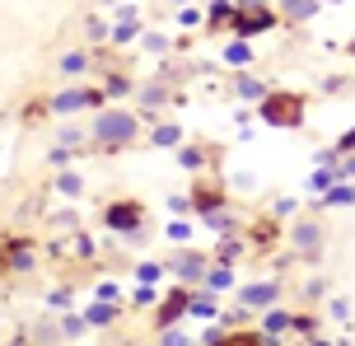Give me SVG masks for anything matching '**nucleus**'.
<instances>
[{
	"label": "nucleus",
	"instance_id": "obj_1",
	"mask_svg": "<svg viewBox=\"0 0 355 346\" xmlns=\"http://www.w3.org/2000/svg\"><path fill=\"white\" fill-rule=\"evenodd\" d=\"M89 131H94V141H98L103 150H126L131 141H136V131H141V122H136L131 112L112 108V112H98Z\"/></svg>",
	"mask_w": 355,
	"mask_h": 346
},
{
	"label": "nucleus",
	"instance_id": "obj_2",
	"mask_svg": "<svg viewBox=\"0 0 355 346\" xmlns=\"http://www.w3.org/2000/svg\"><path fill=\"white\" fill-rule=\"evenodd\" d=\"M262 117L271 122V127H300V122H304V98H300V94H271V89H266Z\"/></svg>",
	"mask_w": 355,
	"mask_h": 346
},
{
	"label": "nucleus",
	"instance_id": "obj_3",
	"mask_svg": "<svg viewBox=\"0 0 355 346\" xmlns=\"http://www.w3.org/2000/svg\"><path fill=\"white\" fill-rule=\"evenodd\" d=\"M103 225L117 230V234H136V230H145V206L141 201H107L103 206Z\"/></svg>",
	"mask_w": 355,
	"mask_h": 346
},
{
	"label": "nucleus",
	"instance_id": "obj_4",
	"mask_svg": "<svg viewBox=\"0 0 355 346\" xmlns=\"http://www.w3.org/2000/svg\"><path fill=\"white\" fill-rule=\"evenodd\" d=\"M271 24H276V10H266V5H257V10H252V5H239V10H234V33L239 37L266 33Z\"/></svg>",
	"mask_w": 355,
	"mask_h": 346
},
{
	"label": "nucleus",
	"instance_id": "obj_5",
	"mask_svg": "<svg viewBox=\"0 0 355 346\" xmlns=\"http://www.w3.org/2000/svg\"><path fill=\"white\" fill-rule=\"evenodd\" d=\"M276 300H281V281H262V286H243V291H239L243 313H266Z\"/></svg>",
	"mask_w": 355,
	"mask_h": 346
},
{
	"label": "nucleus",
	"instance_id": "obj_6",
	"mask_svg": "<svg viewBox=\"0 0 355 346\" xmlns=\"http://www.w3.org/2000/svg\"><path fill=\"white\" fill-rule=\"evenodd\" d=\"M168 272H173L182 286H196V281H206V257L201 253H178L173 262H168Z\"/></svg>",
	"mask_w": 355,
	"mask_h": 346
},
{
	"label": "nucleus",
	"instance_id": "obj_7",
	"mask_svg": "<svg viewBox=\"0 0 355 346\" xmlns=\"http://www.w3.org/2000/svg\"><path fill=\"white\" fill-rule=\"evenodd\" d=\"M98 98H103V94H98V89H61V94H56V98H52V112H61V117H66V112L94 108Z\"/></svg>",
	"mask_w": 355,
	"mask_h": 346
},
{
	"label": "nucleus",
	"instance_id": "obj_8",
	"mask_svg": "<svg viewBox=\"0 0 355 346\" xmlns=\"http://www.w3.org/2000/svg\"><path fill=\"white\" fill-rule=\"evenodd\" d=\"M318 243H322L318 225H300V230H295V253H300V257H313V253H318Z\"/></svg>",
	"mask_w": 355,
	"mask_h": 346
},
{
	"label": "nucleus",
	"instance_id": "obj_9",
	"mask_svg": "<svg viewBox=\"0 0 355 346\" xmlns=\"http://www.w3.org/2000/svg\"><path fill=\"white\" fill-rule=\"evenodd\" d=\"M281 5H285V19L290 24H304V19L318 15V0H281Z\"/></svg>",
	"mask_w": 355,
	"mask_h": 346
},
{
	"label": "nucleus",
	"instance_id": "obj_10",
	"mask_svg": "<svg viewBox=\"0 0 355 346\" xmlns=\"http://www.w3.org/2000/svg\"><path fill=\"white\" fill-rule=\"evenodd\" d=\"M206 286H211V291H230V286H234V267H230V262L206 267Z\"/></svg>",
	"mask_w": 355,
	"mask_h": 346
},
{
	"label": "nucleus",
	"instance_id": "obj_11",
	"mask_svg": "<svg viewBox=\"0 0 355 346\" xmlns=\"http://www.w3.org/2000/svg\"><path fill=\"white\" fill-rule=\"evenodd\" d=\"M234 89L243 94V98H266V85L257 80V75H239V85H234Z\"/></svg>",
	"mask_w": 355,
	"mask_h": 346
},
{
	"label": "nucleus",
	"instance_id": "obj_12",
	"mask_svg": "<svg viewBox=\"0 0 355 346\" xmlns=\"http://www.w3.org/2000/svg\"><path fill=\"white\" fill-rule=\"evenodd\" d=\"M164 272H168L164 262H141V267H136V281H141V286H150V281H159Z\"/></svg>",
	"mask_w": 355,
	"mask_h": 346
},
{
	"label": "nucleus",
	"instance_id": "obj_13",
	"mask_svg": "<svg viewBox=\"0 0 355 346\" xmlns=\"http://www.w3.org/2000/svg\"><path fill=\"white\" fill-rule=\"evenodd\" d=\"M85 318H89V328H103V323H112V318H117V309H112V304H107V309H103V304H94Z\"/></svg>",
	"mask_w": 355,
	"mask_h": 346
},
{
	"label": "nucleus",
	"instance_id": "obj_14",
	"mask_svg": "<svg viewBox=\"0 0 355 346\" xmlns=\"http://www.w3.org/2000/svg\"><path fill=\"white\" fill-rule=\"evenodd\" d=\"M85 66H89V56H85V52H66V56H61V71H66V75H80Z\"/></svg>",
	"mask_w": 355,
	"mask_h": 346
},
{
	"label": "nucleus",
	"instance_id": "obj_15",
	"mask_svg": "<svg viewBox=\"0 0 355 346\" xmlns=\"http://www.w3.org/2000/svg\"><path fill=\"white\" fill-rule=\"evenodd\" d=\"M346 201H355V187H351V182H341V187H332V192H327V206H346Z\"/></svg>",
	"mask_w": 355,
	"mask_h": 346
},
{
	"label": "nucleus",
	"instance_id": "obj_16",
	"mask_svg": "<svg viewBox=\"0 0 355 346\" xmlns=\"http://www.w3.org/2000/svg\"><path fill=\"white\" fill-rule=\"evenodd\" d=\"M56 192H61V197H80V178H75V173H61V178H56Z\"/></svg>",
	"mask_w": 355,
	"mask_h": 346
},
{
	"label": "nucleus",
	"instance_id": "obj_17",
	"mask_svg": "<svg viewBox=\"0 0 355 346\" xmlns=\"http://www.w3.org/2000/svg\"><path fill=\"white\" fill-rule=\"evenodd\" d=\"M168 239H173V243H187V239H192V225H187V220H173V225H168Z\"/></svg>",
	"mask_w": 355,
	"mask_h": 346
},
{
	"label": "nucleus",
	"instance_id": "obj_18",
	"mask_svg": "<svg viewBox=\"0 0 355 346\" xmlns=\"http://www.w3.org/2000/svg\"><path fill=\"white\" fill-rule=\"evenodd\" d=\"M248 56H252V47H248V42H234L230 52H225V61H234V66H243Z\"/></svg>",
	"mask_w": 355,
	"mask_h": 346
},
{
	"label": "nucleus",
	"instance_id": "obj_19",
	"mask_svg": "<svg viewBox=\"0 0 355 346\" xmlns=\"http://www.w3.org/2000/svg\"><path fill=\"white\" fill-rule=\"evenodd\" d=\"M178 159H182L187 168H201V164H206V155H201V146H187L182 155H178Z\"/></svg>",
	"mask_w": 355,
	"mask_h": 346
},
{
	"label": "nucleus",
	"instance_id": "obj_20",
	"mask_svg": "<svg viewBox=\"0 0 355 346\" xmlns=\"http://www.w3.org/2000/svg\"><path fill=\"white\" fill-rule=\"evenodd\" d=\"M178 141H182V131H178V127H159V131H155V146H178Z\"/></svg>",
	"mask_w": 355,
	"mask_h": 346
},
{
	"label": "nucleus",
	"instance_id": "obj_21",
	"mask_svg": "<svg viewBox=\"0 0 355 346\" xmlns=\"http://www.w3.org/2000/svg\"><path fill=\"white\" fill-rule=\"evenodd\" d=\"M85 328H89V318H61V332H66V337H80Z\"/></svg>",
	"mask_w": 355,
	"mask_h": 346
},
{
	"label": "nucleus",
	"instance_id": "obj_22",
	"mask_svg": "<svg viewBox=\"0 0 355 346\" xmlns=\"http://www.w3.org/2000/svg\"><path fill=\"white\" fill-rule=\"evenodd\" d=\"M145 47H150V52H164V47H168V42H164L159 33H145Z\"/></svg>",
	"mask_w": 355,
	"mask_h": 346
}]
</instances>
